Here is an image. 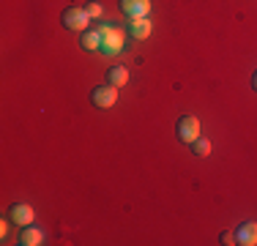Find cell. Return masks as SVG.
<instances>
[{"instance_id":"obj_1","label":"cell","mask_w":257,"mask_h":246,"mask_svg":"<svg viewBox=\"0 0 257 246\" xmlns=\"http://www.w3.org/2000/svg\"><path fill=\"white\" fill-rule=\"evenodd\" d=\"M99 33H101V52L104 55H118L120 49H123V30H120V28L101 25Z\"/></svg>"},{"instance_id":"obj_2","label":"cell","mask_w":257,"mask_h":246,"mask_svg":"<svg viewBox=\"0 0 257 246\" xmlns=\"http://www.w3.org/2000/svg\"><path fill=\"white\" fill-rule=\"evenodd\" d=\"M175 132H178V140L186 145H192L194 140L200 137V120L194 118V115H183L178 120V126H175Z\"/></svg>"},{"instance_id":"obj_3","label":"cell","mask_w":257,"mask_h":246,"mask_svg":"<svg viewBox=\"0 0 257 246\" xmlns=\"http://www.w3.org/2000/svg\"><path fill=\"white\" fill-rule=\"evenodd\" d=\"M90 101H93V107L99 109H109L115 101H118V88L115 85H99V88H93V93H90Z\"/></svg>"},{"instance_id":"obj_4","label":"cell","mask_w":257,"mask_h":246,"mask_svg":"<svg viewBox=\"0 0 257 246\" xmlns=\"http://www.w3.org/2000/svg\"><path fill=\"white\" fill-rule=\"evenodd\" d=\"M88 11L85 9H66L63 11V17H60V22L66 25V28L69 30H79V33H82L85 28H88Z\"/></svg>"},{"instance_id":"obj_5","label":"cell","mask_w":257,"mask_h":246,"mask_svg":"<svg viewBox=\"0 0 257 246\" xmlns=\"http://www.w3.org/2000/svg\"><path fill=\"white\" fill-rule=\"evenodd\" d=\"M120 11L132 20H140V17L151 14V0H120Z\"/></svg>"},{"instance_id":"obj_6","label":"cell","mask_w":257,"mask_h":246,"mask_svg":"<svg viewBox=\"0 0 257 246\" xmlns=\"http://www.w3.org/2000/svg\"><path fill=\"white\" fill-rule=\"evenodd\" d=\"M9 219L20 227H28L30 221H33V208L25 205V202H14V205L9 208Z\"/></svg>"},{"instance_id":"obj_7","label":"cell","mask_w":257,"mask_h":246,"mask_svg":"<svg viewBox=\"0 0 257 246\" xmlns=\"http://www.w3.org/2000/svg\"><path fill=\"white\" fill-rule=\"evenodd\" d=\"M235 243L241 246H257V221H243L235 230Z\"/></svg>"},{"instance_id":"obj_8","label":"cell","mask_w":257,"mask_h":246,"mask_svg":"<svg viewBox=\"0 0 257 246\" xmlns=\"http://www.w3.org/2000/svg\"><path fill=\"white\" fill-rule=\"evenodd\" d=\"M151 30H154V25H151L148 17H140V20H132V22H128V33H132L134 39H148Z\"/></svg>"},{"instance_id":"obj_9","label":"cell","mask_w":257,"mask_h":246,"mask_svg":"<svg viewBox=\"0 0 257 246\" xmlns=\"http://www.w3.org/2000/svg\"><path fill=\"white\" fill-rule=\"evenodd\" d=\"M79 47L88 49V52L101 49V33L99 30H82V36H79Z\"/></svg>"},{"instance_id":"obj_10","label":"cell","mask_w":257,"mask_h":246,"mask_svg":"<svg viewBox=\"0 0 257 246\" xmlns=\"http://www.w3.org/2000/svg\"><path fill=\"white\" fill-rule=\"evenodd\" d=\"M20 243L22 246H39V243H44V232L28 224L25 230H22V235H20Z\"/></svg>"},{"instance_id":"obj_11","label":"cell","mask_w":257,"mask_h":246,"mask_svg":"<svg viewBox=\"0 0 257 246\" xmlns=\"http://www.w3.org/2000/svg\"><path fill=\"white\" fill-rule=\"evenodd\" d=\"M107 82L115 85V88H123V85L128 82V71L123 69V66H112V69L107 71Z\"/></svg>"},{"instance_id":"obj_12","label":"cell","mask_w":257,"mask_h":246,"mask_svg":"<svg viewBox=\"0 0 257 246\" xmlns=\"http://www.w3.org/2000/svg\"><path fill=\"white\" fill-rule=\"evenodd\" d=\"M192 153L194 156H200V159H205L208 153H211V143H208V140H203V137H197L192 143Z\"/></svg>"},{"instance_id":"obj_13","label":"cell","mask_w":257,"mask_h":246,"mask_svg":"<svg viewBox=\"0 0 257 246\" xmlns=\"http://www.w3.org/2000/svg\"><path fill=\"white\" fill-rule=\"evenodd\" d=\"M85 11H88L90 20H99V17H101V6L99 3H88V6H85Z\"/></svg>"},{"instance_id":"obj_14","label":"cell","mask_w":257,"mask_h":246,"mask_svg":"<svg viewBox=\"0 0 257 246\" xmlns=\"http://www.w3.org/2000/svg\"><path fill=\"white\" fill-rule=\"evenodd\" d=\"M222 243H227V246L235 243V232H227V230H224V232H222Z\"/></svg>"},{"instance_id":"obj_15","label":"cell","mask_w":257,"mask_h":246,"mask_svg":"<svg viewBox=\"0 0 257 246\" xmlns=\"http://www.w3.org/2000/svg\"><path fill=\"white\" fill-rule=\"evenodd\" d=\"M252 88L257 90V71H254V77H252Z\"/></svg>"}]
</instances>
